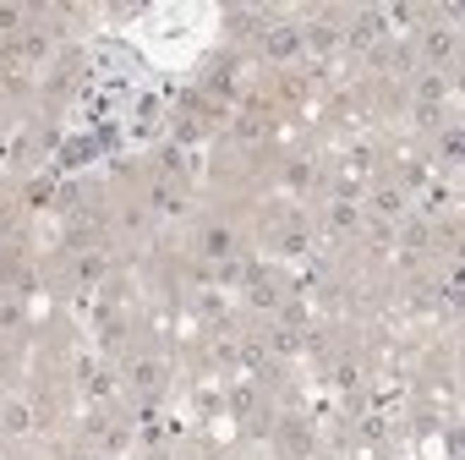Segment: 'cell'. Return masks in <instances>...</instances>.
<instances>
[{"label": "cell", "instance_id": "cell-1", "mask_svg": "<svg viewBox=\"0 0 465 460\" xmlns=\"http://www.w3.org/2000/svg\"><path fill=\"white\" fill-rule=\"evenodd\" d=\"M296 50H301V39L290 33V28H269V55H274V61H285V55H296Z\"/></svg>", "mask_w": 465, "mask_h": 460}, {"label": "cell", "instance_id": "cell-2", "mask_svg": "<svg viewBox=\"0 0 465 460\" xmlns=\"http://www.w3.org/2000/svg\"><path fill=\"white\" fill-rule=\"evenodd\" d=\"M449 55H454V33H449V28H432V33H427V61H449Z\"/></svg>", "mask_w": 465, "mask_h": 460}, {"label": "cell", "instance_id": "cell-3", "mask_svg": "<svg viewBox=\"0 0 465 460\" xmlns=\"http://www.w3.org/2000/svg\"><path fill=\"white\" fill-rule=\"evenodd\" d=\"M0 427H6V433H28V406H22V400H6V406H0Z\"/></svg>", "mask_w": 465, "mask_h": 460}, {"label": "cell", "instance_id": "cell-4", "mask_svg": "<svg viewBox=\"0 0 465 460\" xmlns=\"http://www.w3.org/2000/svg\"><path fill=\"white\" fill-rule=\"evenodd\" d=\"M230 247H235V241H230V230H219V225H213V230H203V252H208V258H219V263H225V258H230Z\"/></svg>", "mask_w": 465, "mask_h": 460}, {"label": "cell", "instance_id": "cell-5", "mask_svg": "<svg viewBox=\"0 0 465 460\" xmlns=\"http://www.w3.org/2000/svg\"><path fill=\"white\" fill-rule=\"evenodd\" d=\"M252 406H257L252 384H235V389H230V411H235V417H247V411H252Z\"/></svg>", "mask_w": 465, "mask_h": 460}, {"label": "cell", "instance_id": "cell-6", "mask_svg": "<svg viewBox=\"0 0 465 460\" xmlns=\"http://www.w3.org/2000/svg\"><path fill=\"white\" fill-rule=\"evenodd\" d=\"M131 378H137L143 389H153V384L165 378V367H159V362H131Z\"/></svg>", "mask_w": 465, "mask_h": 460}, {"label": "cell", "instance_id": "cell-7", "mask_svg": "<svg viewBox=\"0 0 465 460\" xmlns=\"http://www.w3.org/2000/svg\"><path fill=\"white\" fill-rule=\"evenodd\" d=\"M22 17H28L22 6H0V33H17V28H22Z\"/></svg>", "mask_w": 465, "mask_h": 460}, {"label": "cell", "instance_id": "cell-8", "mask_svg": "<svg viewBox=\"0 0 465 460\" xmlns=\"http://www.w3.org/2000/svg\"><path fill=\"white\" fill-rule=\"evenodd\" d=\"M438 99H444V77H427V83H422V105L432 110Z\"/></svg>", "mask_w": 465, "mask_h": 460}, {"label": "cell", "instance_id": "cell-9", "mask_svg": "<svg viewBox=\"0 0 465 460\" xmlns=\"http://www.w3.org/2000/svg\"><path fill=\"white\" fill-rule=\"evenodd\" d=\"M99 274H105V258H83V263H77V280H88V285H93Z\"/></svg>", "mask_w": 465, "mask_h": 460}, {"label": "cell", "instance_id": "cell-10", "mask_svg": "<svg viewBox=\"0 0 465 460\" xmlns=\"http://www.w3.org/2000/svg\"><path fill=\"white\" fill-rule=\"evenodd\" d=\"M307 44H312V50H329V44H334V33L317 22V28H307Z\"/></svg>", "mask_w": 465, "mask_h": 460}, {"label": "cell", "instance_id": "cell-11", "mask_svg": "<svg viewBox=\"0 0 465 460\" xmlns=\"http://www.w3.org/2000/svg\"><path fill=\"white\" fill-rule=\"evenodd\" d=\"M378 209H383V214H400L405 197H400V192H378Z\"/></svg>", "mask_w": 465, "mask_h": 460}, {"label": "cell", "instance_id": "cell-12", "mask_svg": "<svg viewBox=\"0 0 465 460\" xmlns=\"http://www.w3.org/2000/svg\"><path fill=\"white\" fill-rule=\"evenodd\" d=\"M334 225L351 230V225H356V209H351V203H334Z\"/></svg>", "mask_w": 465, "mask_h": 460}]
</instances>
